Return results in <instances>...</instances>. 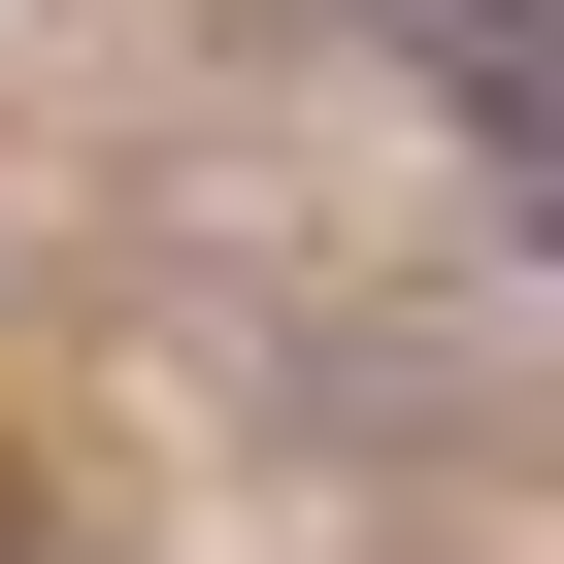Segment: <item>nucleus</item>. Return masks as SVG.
I'll return each mask as SVG.
<instances>
[{"label": "nucleus", "mask_w": 564, "mask_h": 564, "mask_svg": "<svg viewBox=\"0 0 564 564\" xmlns=\"http://www.w3.org/2000/svg\"><path fill=\"white\" fill-rule=\"evenodd\" d=\"M432 34H465V100H531V0H432Z\"/></svg>", "instance_id": "1"}]
</instances>
